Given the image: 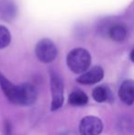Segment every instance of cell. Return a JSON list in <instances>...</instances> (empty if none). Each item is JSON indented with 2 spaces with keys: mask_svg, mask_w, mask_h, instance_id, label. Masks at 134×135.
I'll list each match as a JSON object with an SVG mask.
<instances>
[{
  "mask_svg": "<svg viewBox=\"0 0 134 135\" xmlns=\"http://www.w3.org/2000/svg\"><path fill=\"white\" fill-rule=\"evenodd\" d=\"M108 34L111 40L118 41V42H121V41H125L127 38L128 30L123 24H115L109 28Z\"/></svg>",
  "mask_w": 134,
  "mask_h": 135,
  "instance_id": "cell-9",
  "label": "cell"
},
{
  "mask_svg": "<svg viewBox=\"0 0 134 135\" xmlns=\"http://www.w3.org/2000/svg\"><path fill=\"white\" fill-rule=\"evenodd\" d=\"M130 58H131V60L134 62V49L131 52V54H130Z\"/></svg>",
  "mask_w": 134,
  "mask_h": 135,
  "instance_id": "cell-14",
  "label": "cell"
},
{
  "mask_svg": "<svg viewBox=\"0 0 134 135\" xmlns=\"http://www.w3.org/2000/svg\"><path fill=\"white\" fill-rule=\"evenodd\" d=\"M118 97L126 105H132L134 103V80L128 79L122 82L118 89Z\"/></svg>",
  "mask_w": 134,
  "mask_h": 135,
  "instance_id": "cell-7",
  "label": "cell"
},
{
  "mask_svg": "<svg viewBox=\"0 0 134 135\" xmlns=\"http://www.w3.org/2000/svg\"><path fill=\"white\" fill-rule=\"evenodd\" d=\"M51 90H52V100L51 109L52 111L59 109L63 103V82L57 74L51 75Z\"/></svg>",
  "mask_w": 134,
  "mask_h": 135,
  "instance_id": "cell-3",
  "label": "cell"
},
{
  "mask_svg": "<svg viewBox=\"0 0 134 135\" xmlns=\"http://www.w3.org/2000/svg\"><path fill=\"white\" fill-rule=\"evenodd\" d=\"M18 103L19 105L29 106L37 98V91L31 84H22L18 85Z\"/></svg>",
  "mask_w": 134,
  "mask_h": 135,
  "instance_id": "cell-5",
  "label": "cell"
},
{
  "mask_svg": "<svg viewBox=\"0 0 134 135\" xmlns=\"http://www.w3.org/2000/svg\"><path fill=\"white\" fill-rule=\"evenodd\" d=\"M91 56L83 48H76L67 55V65L75 74H83L89 68Z\"/></svg>",
  "mask_w": 134,
  "mask_h": 135,
  "instance_id": "cell-1",
  "label": "cell"
},
{
  "mask_svg": "<svg viewBox=\"0 0 134 135\" xmlns=\"http://www.w3.org/2000/svg\"><path fill=\"white\" fill-rule=\"evenodd\" d=\"M35 54L41 62L48 64L57 56V49L54 43L49 39H42L37 43L35 47Z\"/></svg>",
  "mask_w": 134,
  "mask_h": 135,
  "instance_id": "cell-2",
  "label": "cell"
},
{
  "mask_svg": "<svg viewBox=\"0 0 134 135\" xmlns=\"http://www.w3.org/2000/svg\"><path fill=\"white\" fill-rule=\"evenodd\" d=\"M11 35L9 30L6 27L0 25V49L7 47L10 43Z\"/></svg>",
  "mask_w": 134,
  "mask_h": 135,
  "instance_id": "cell-13",
  "label": "cell"
},
{
  "mask_svg": "<svg viewBox=\"0 0 134 135\" xmlns=\"http://www.w3.org/2000/svg\"><path fill=\"white\" fill-rule=\"evenodd\" d=\"M104 77V71L100 66H95L82 74L76 81L82 85H94L98 83Z\"/></svg>",
  "mask_w": 134,
  "mask_h": 135,
  "instance_id": "cell-6",
  "label": "cell"
},
{
  "mask_svg": "<svg viewBox=\"0 0 134 135\" xmlns=\"http://www.w3.org/2000/svg\"><path fill=\"white\" fill-rule=\"evenodd\" d=\"M102 131H103L102 120L94 116L85 117L79 124V132L81 135H99Z\"/></svg>",
  "mask_w": 134,
  "mask_h": 135,
  "instance_id": "cell-4",
  "label": "cell"
},
{
  "mask_svg": "<svg viewBox=\"0 0 134 135\" xmlns=\"http://www.w3.org/2000/svg\"><path fill=\"white\" fill-rule=\"evenodd\" d=\"M92 96L93 98L98 103H103V102H107L111 99V94L110 89L106 85H99L97 86L92 92Z\"/></svg>",
  "mask_w": 134,
  "mask_h": 135,
  "instance_id": "cell-10",
  "label": "cell"
},
{
  "mask_svg": "<svg viewBox=\"0 0 134 135\" xmlns=\"http://www.w3.org/2000/svg\"><path fill=\"white\" fill-rule=\"evenodd\" d=\"M88 97L82 90H75L69 96V103L73 106H84L87 104Z\"/></svg>",
  "mask_w": 134,
  "mask_h": 135,
  "instance_id": "cell-12",
  "label": "cell"
},
{
  "mask_svg": "<svg viewBox=\"0 0 134 135\" xmlns=\"http://www.w3.org/2000/svg\"><path fill=\"white\" fill-rule=\"evenodd\" d=\"M63 135H76L75 133V132H65V133H63Z\"/></svg>",
  "mask_w": 134,
  "mask_h": 135,
  "instance_id": "cell-15",
  "label": "cell"
},
{
  "mask_svg": "<svg viewBox=\"0 0 134 135\" xmlns=\"http://www.w3.org/2000/svg\"><path fill=\"white\" fill-rule=\"evenodd\" d=\"M0 86L9 101L14 104L18 103V85H13L2 74H0Z\"/></svg>",
  "mask_w": 134,
  "mask_h": 135,
  "instance_id": "cell-8",
  "label": "cell"
},
{
  "mask_svg": "<svg viewBox=\"0 0 134 135\" xmlns=\"http://www.w3.org/2000/svg\"><path fill=\"white\" fill-rule=\"evenodd\" d=\"M16 7L13 3L8 0L3 1L0 3V14L1 17L6 20H9L13 18L16 15Z\"/></svg>",
  "mask_w": 134,
  "mask_h": 135,
  "instance_id": "cell-11",
  "label": "cell"
}]
</instances>
